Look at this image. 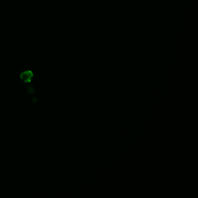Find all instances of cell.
I'll use <instances>...</instances> for the list:
<instances>
[{"label":"cell","mask_w":198,"mask_h":198,"mask_svg":"<svg viewBox=\"0 0 198 198\" xmlns=\"http://www.w3.org/2000/svg\"><path fill=\"white\" fill-rule=\"evenodd\" d=\"M34 77V73L31 70H26L20 74L21 79L25 82H30Z\"/></svg>","instance_id":"cell-1"}]
</instances>
